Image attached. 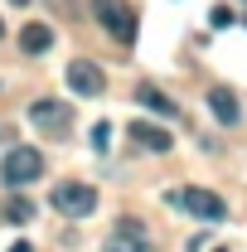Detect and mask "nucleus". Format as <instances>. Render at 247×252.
Masks as SVG:
<instances>
[{
  "label": "nucleus",
  "mask_w": 247,
  "mask_h": 252,
  "mask_svg": "<svg viewBox=\"0 0 247 252\" xmlns=\"http://www.w3.org/2000/svg\"><path fill=\"white\" fill-rule=\"evenodd\" d=\"M49 204L59 209L63 219H93L97 214V189L83 185V180H59L54 194H49Z\"/></svg>",
  "instance_id": "nucleus-1"
},
{
  "label": "nucleus",
  "mask_w": 247,
  "mask_h": 252,
  "mask_svg": "<svg viewBox=\"0 0 247 252\" xmlns=\"http://www.w3.org/2000/svg\"><path fill=\"white\" fill-rule=\"evenodd\" d=\"M93 15L117 44H136V10H131V0H93Z\"/></svg>",
  "instance_id": "nucleus-2"
},
{
  "label": "nucleus",
  "mask_w": 247,
  "mask_h": 252,
  "mask_svg": "<svg viewBox=\"0 0 247 252\" xmlns=\"http://www.w3.org/2000/svg\"><path fill=\"white\" fill-rule=\"evenodd\" d=\"M170 204H180L189 219H204V223H223V219H228V204L218 199L214 189H199V185L175 189V194H170Z\"/></svg>",
  "instance_id": "nucleus-3"
},
{
  "label": "nucleus",
  "mask_w": 247,
  "mask_h": 252,
  "mask_svg": "<svg viewBox=\"0 0 247 252\" xmlns=\"http://www.w3.org/2000/svg\"><path fill=\"white\" fill-rule=\"evenodd\" d=\"M44 175V156L34 151V146H15V151H5V160H0V180L10 189H25L30 180H39Z\"/></svg>",
  "instance_id": "nucleus-4"
},
{
  "label": "nucleus",
  "mask_w": 247,
  "mask_h": 252,
  "mask_svg": "<svg viewBox=\"0 0 247 252\" xmlns=\"http://www.w3.org/2000/svg\"><path fill=\"white\" fill-rule=\"evenodd\" d=\"M68 88L78 97H102L107 93V73H102L93 59H73L68 63Z\"/></svg>",
  "instance_id": "nucleus-5"
},
{
  "label": "nucleus",
  "mask_w": 247,
  "mask_h": 252,
  "mask_svg": "<svg viewBox=\"0 0 247 252\" xmlns=\"http://www.w3.org/2000/svg\"><path fill=\"white\" fill-rule=\"evenodd\" d=\"M107 252H155L146 223H141V219H117V233H112Z\"/></svg>",
  "instance_id": "nucleus-6"
},
{
  "label": "nucleus",
  "mask_w": 247,
  "mask_h": 252,
  "mask_svg": "<svg viewBox=\"0 0 247 252\" xmlns=\"http://www.w3.org/2000/svg\"><path fill=\"white\" fill-rule=\"evenodd\" d=\"M30 122H39L44 131H68L73 126V107L54 102V97H39V102H30Z\"/></svg>",
  "instance_id": "nucleus-7"
},
{
  "label": "nucleus",
  "mask_w": 247,
  "mask_h": 252,
  "mask_svg": "<svg viewBox=\"0 0 247 252\" xmlns=\"http://www.w3.org/2000/svg\"><path fill=\"white\" fill-rule=\"evenodd\" d=\"M131 141L146 146V151H155V156H165V151L175 146V136H170L165 126H155V122H131Z\"/></svg>",
  "instance_id": "nucleus-8"
},
{
  "label": "nucleus",
  "mask_w": 247,
  "mask_h": 252,
  "mask_svg": "<svg viewBox=\"0 0 247 252\" xmlns=\"http://www.w3.org/2000/svg\"><path fill=\"white\" fill-rule=\"evenodd\" d=\"M209 112H214L223 126H238V122H243V102H238L233 88H214V93H209Z\"/></svg>",
  "instance_id": "nucleus-9"
},
{
  "label": "nucleus",
  "mask_w": 247,
  "mask_h": 252,
  "mask_svg": "<svg viewBox=\"0 0 247 252\" xmlns=\"http://www.w3.org/2000/svg\"><path fill=\"white\" fill-rule=\"evenodd\" d=\"M136 102H141L146 112H155V117H180V107H175L170 97L160 93L155 83H141V88H136Z\"/></svg>",
  "instance_id": "nucleus-10"
},
{
  "label": "nucleus",
  "mask_w": 247,
  "mask_h": 252,
  "mask_svg": "<svg viewBox=\"0 0 247 252\" xmlns=\"http://www.w3.org/2000/svg\"><path fill=\"white\" fill-rule=\"evenodd\" d=\"M49 44H54V30H49V25H25V30H20V49H25V54H44Z\"/></svg>",
  "instance_id": "nucleus-11"
},
{
  "label": "nucleus",
  "mask_w": 247,
  "mask_h": 252,
  "mask_svg": "<svg viewBox=\"0 0 247 252\" xmlns=\"http://www.w3.org/2000/svg\"><path fill=\"white\" fill-rule=\"evenodd\" d=\"M30 219H34V204H30V199H25V194L5 204V223H30Z\"/></svg>",
  "instance_id": "nucleus-12"
},
{
  "label": "nucleus",
  "mask_w": 247,
  "mask_h": 252,
  "mask_svg": "<svg viewBox=\"0 0 247 252\" xmlns=\"http://www.w3.org/2000/svg\"><path fill=\"white\" fill-rule=\"evenodd\" d=\"M209 25H214V30H228V25H233V10H228V5H214V10H209Z\"/></svg>",
  "instance_id": "nucleus-13"
},
{
  "label": "nucleus",
  "mask_w": 247,
  "mask_h": 252,
  "mask_svg": "<svg viewBox=\"0 0 247 252\" xmlns=\"http://www.w3.org/2000/svg\"><path fill=\"white\" fill-rule=\"evenodd\" d=\"M93 146H97V151H107V146H112V126H107V122L93 126Z\"/></svg>",
  "instance_id": "nucleus-14"
},
{
  "label": "nucleus",
  "mask_w": 247,
  "mask_h": 252,
  "mask_svg": "<svg viewBox=\"0 0 247 252\" xmlns=\"http://www.w3.org/2000/svg\"><path fill=\"white\" fill-rule=\"evenodd\" d=\"M5 252H30V243H10V248H5Z\"/></svg>",
  "instance_id": "nucleus-15"
},
{
  "label": "nucleus",
  "mask_w": 247,
  "mask_h": 252,
  "mask_svg": "<svg viewBox=\"0 0 247 252\" xmlns=\"http://www.w3.org/2000/svg\"><path fill=\"white\" fill-rule=\"evenodd\" d=\"M10 5H30V0H10Z\"/></svg>",
  "instance_id": "nucleus-16"
},
{
  "label": "nucleus",
  "mask_w": 247,
  "mask_h": 252,
  "mask_svg": "<svg viewBox=\"0 0 247 252\" xmlns=\"http://www.w3.org/2000/svg\"><path fill=\"white\" fill-rule=\"evenodd\" d=\"M0 34H5V25H0Z\"/></svg>",
  "instance_id": "nucleus-17"
},
{
  "label": "nucleus",
  "mask_w": 247,
  "mask_h": 252,
  "mask_svg": "<svg viewBox=\"0 0 247 252\" xmlns=\"http://www.w3.org/2000/svg\"><path fill=\"white\" fill-rule=\"evenodd\" d=\"M218 252H228V248H218Z\"/></svg>",
  "instance_id": "nucleus-18"
}]
</instances>
